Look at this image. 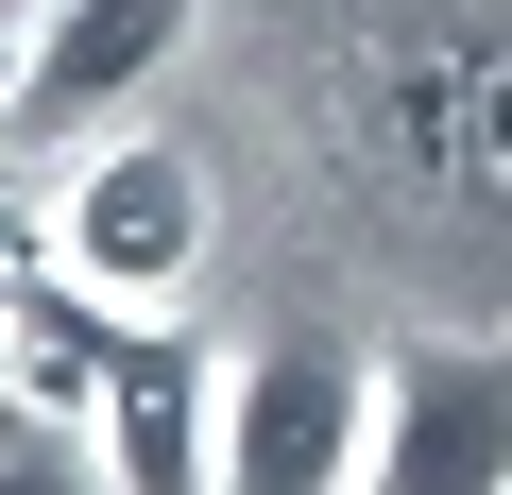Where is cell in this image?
<instances>
[{"label":"cell","instance_id":"cell-1","mask_svg":"<svg viewBox=\"0 0 512 495\" xmlns=\"http://www.w3.org/2000/svg\"><path fill=\"white\" fill-rule=\"evenodd\" d=\"M359 154L427 205L512 239V18H410L359 52Z\"/></svg>","mask_w":512,"mask_h":495},{"label":"cell","instance_id":"cell-2","mask_svg":"<svg viewBox=\"0 0 512 495\" xmlns=\"http://www.w3.org/2000/svg\"><path fill=\"white\" fill-rule=\"evenodd\" d=\"M35 239H52V274H69L86 308H188V291H205V239H222V188H205L188 137L103 120V137L69 154V188L35 205Z\"/></svg>","mask_w":512,"mask_h":495},{"label":"cell","instance_id":"cell-3","mask_svg":"<svg viewBox=\"0 0 512 495\" xmlns=\"http://www.w3.org/2000/svg\"><path fill=\"white\" fill-rule=\"evenodd\" d=\"M376 461V359L325 325H274L222 359V495H359Z\"/></svg>","mask_w":512,"mask_h":495},{"label":"cell","instance_id":"cell-4","mask_svg":"<svg viewBox=\"0 0 512 495\" xmlns=\"http://www.w3.org/2000/svg\"><path fill=\"white\" fill-rule=\"evenodd\" d=\"M359 495H512V342H410L376 359V461Z\"/></svg>","mask_w":512,"mask_h":495},{"label":"cell","instance_id":"cell-5","mask_svg":"<svg viewBox=\"0 0 512 495\" xmlns=\"http://www.w3.org/2000/svg\"><path fill=\"white\" fill-rule=\"evenodd\" d=\"M205 35V0H35L18 35V120L35 137H103L120 103H154Z\"/></svg>","mask_w":512,"mask_h":495},{"label":"cell","instance_id":"cell-6","mask_svg":"<svg viewBox=\"0 0 512 495\" xmlns=\"http://www.w3.org/2000/svg\"><path fill=\"white\" fill-rule=\"evenodd\" d=\"M0 495H120V478H103L52 410H0Z\"/></svg>","mask_w":512,"mask_h":495},{"label":"cell","instance_id":"cell-7","mask_svg":"<svg viewBox=\"0 0 512 495\" xmlns=\"http://www.w3.org/2000/svg\"><path fill=\"white\" fill-rule=\"evenodd\" d=\"M0 137H18V35H0Z\"/></svg>","mask_w":512,"mask_h":495}]
</instances>
